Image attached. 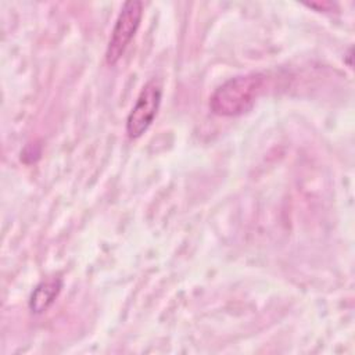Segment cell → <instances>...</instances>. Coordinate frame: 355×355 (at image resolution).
Returning <instances> with one entry per match:
<instances>
[{
  "label": "cell",
  "instance_id": "obj_4",
  "mask_svg": "<svg viewBox=\"0 0 355 355\" xmlns=\"http://www.w3.org/2000/svg\"><path fill=\"white\" fill-rule=\"evenodd\" d=\"M62 286L64 282L60 276H51L37 283L36 287L32 290L28 301L31 312L35 315L44 313L58 298Z\"/></svg>",
  "mask_w": 355,
  "mask_h": 355
},
{
  "label": "cell",
  "instance_id": "obj_5",
  "mask_svg": "<svg viewBox=\"0 0 355 355\" xmlns=\"http://www.w3.org/2000/svg\"><path fill=\"white\" fill-rule=\"evenodd\" d=\"M42 154V146L37 143H28L25 148L21 153V161L25 164H32L36 162L40 158Z\"/></svg>",
  "mask_w": 355,
  "mask_h": 355
},
{
  "label": "cell",
  "instance_id": "obj_3",
  "mask_svg": "<svg viewBox=\"0 0 355 355\" xmlns=\"http://www.w3.org/2000/svg\"><path fill=\"white\" fill-rule=\"evenodd\" d=\"M162 100V86L157 79H150L140 90L126 118V135L136 140L153 125Z\"/></svg>",
  "mask_w": 355,
  "mask_h": 355
},
{
  "label": "cell",
  "instance_id": "obj_1",
  "mask_svg": "<svg viewBox=\"0 0 355 355\" xmlns=\"http://www.w3.org/2000/svg\"><path fill=\"white\" fill-rule=\"evenodd\" d=\"M266 76L259 72L239 75L225 80L209 97L212 114L223 118L240 116L251 111L265 92Z\"/></svg>",
  "mask_w": 355,
  "mask_h": 355
},
{
  "label": "cell",
  "instance_id": "obj_2",
  "mask_svg": "<svg viewBox=\"0 0 355 355\" xmlns=\"http://www.w3.org/2000/svg\"><path fill=\"white\" fill-rule=\"evenodd\" d=\"M143 18V3L137 0L126 1L114 24L111 36L105 49V62L110 67L118 64L128 46L136 36Z\"/></svg>",
  "mask_w": 355,
  "mask_h": 355
}]
</instances>
